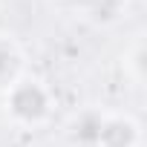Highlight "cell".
I'll return each instance as SVG.
<instances>
[{
    "mask_svg": "<svg viewBox=\"0 0 147 147\" xmlns=\"http://www.w3.org/2000/svg\"><path fill=\"white\" fill-rule=\"evenodd\" d=\"M52 3L63 15H81V18L98 20V23H113L118 18V12H121V9L110 6L107 0H52Z\"/></svg>",
    "mask_w": 147,
    "mask_h": 147,
    "instance_id": "5",
    "label": "cell"
},
{
    "mask_svg": "<svg viewBox=\"0 0 147 147\" xmlns=\"http://www.w3.org/2000/svg\"><path fill=\"white\" fill-rule=\"evenodd\" d=\"M26 66V52L20 46V40L12 32L0 29V92H3L18 75H23Z\"/></svg>",
    "mask_w": 147,
    "mask_h": 147,
    "instance_id": "4",
    "label": "cell"
},
{
    "mask_svg": "<svg viewBox=\"0 0 147 147\" xmlns=\"http://www.w3.org/2000/svg\"><path fill=\"white\" fill-rule=\"evenodd\" d=\"M95 147H144V130H141L138 115H133L127 110L104 107Z\"/></svg>",
    "mask_w": 147,
    "mask_h": 147,
    "instance_id": "2",
    "label": "cell"
},
{
    "mask_svg": "<svg viewBox=\"0 0 147 147\" xmlns=\"http://www.w3.org/2000/svg\"><path fill=\"white\" fill-rule=\"evenodd\" d=\"M124 61H130V66H133V72H130L133 84H141V78H144V40H141V35L133 38L130 52H124Z\"/></svg>",
    "mask_w": 147,
    "mask_h": 147,
    "instance_id": "6",
    "label": "cell"
},
{
    "mask_svg": "<svg viewBox=\"0 0 147 147\" xmlns=\"http://www.w3.org/2000/svg\"><path fill=\"white\" fill-rule=\"evenodd\" d=\"M104 107L101 104H84L72 110L63 121V138L69 147H95V136L101 127Z\"/></svg>",
    "mask_w": 147,
    "mask_h": 147,
    "instance_id": "3",
    "label": "cell"
},
{
    "mask_svg": "<svg viewBox=\"0 0 147 147\" xmlns=\"http://www.w3.org/2000/svg\"><path fill=\"white\" fill-rule=\"evenodd\" d=\"M0 113L20 133H40L58 115V92L40 72L26 69L0 92Z\"/></svg>",
    "mask_w": 147,
    "mask_h": 147,
    "instance_id": "1",
    "label": "cell"
}]
</instances>
